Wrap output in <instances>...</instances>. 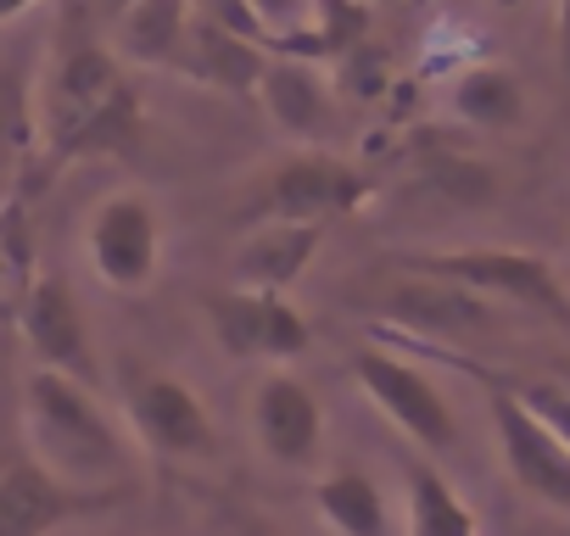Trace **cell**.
Returning a JSON list of instances; mask_svg holds the SVG:
<instances>
[{
  "label": "cell",
  "mask_w": 570,
  "mask_h": 536,
  "mask_svg": "<svg viewBox=\"0 0 570 536\" xmlns=\"http://www.w3.org/2000/svg\"><path fill=\"white\" fill-rule=\"evenodd\" d=\"M35 118H40V157L29 173L35 185H51L62 168L85 157H124L140 146L146 101L129 85V68L112 57L107 34H96L79 12L62 23L51 68L35 85Z\"/></svg>",
  "instance_id": "obj_1"
},
{
  "label": "cell",
  "mask_w": 570,
  "mask_h": 536,
  "mask_svg": "<svg viewBox=\"0 0 570 536\" xmlns=\"http://www.w3.org/2000/svg\"><path fill=\"white\" fill-rule=\"evenodd\" d=\"M23 430L29 458L73 486H135V453L90 380L29 364L23 375Z\"/></svg>",
  "instance_id": "obj_2"
},
{
  "label": "cell",
  "mask_w": 570,
  "mask_h": 536,
  "mask_svg": "<svg viewBox=\"0 0 570 536\" xmlns=\"http://www.w3.org/2000/svg\"><path fill=\"white\" fill-rule=\"evenodd\" d=\"M375 196V179L336 157V151H292L268 162L263 173H252V185L240 190L235 201V224H268V218H285V224H336V218H353L364 201Z\"/></svg>",
  "instance_id": "obj_3"
},
{
  "label": "cell",
  "mask_w": 570,
  "mask_h": 536,
  "mask_svg": "<svg viewBox=\"0 0 570 536\" xmlns=\"http://www.w3.org/2000/svg\"><path fill=\"white\" fill-rule=\"evenodd\" d=\"M397 268L448 280V286H464V291H475L487 302H503V308H520V314H537V319L570 330V291L559 286L553 262L537 257V251L453 246V251H409V257H397Z\"/></svg>",
  "instance_id": "obj_4"
},
{
  "label": "cell",
  "mask_w": 570,
  "mask_h": 536,
  "mask_svg": "<svg viewBox=\"0 0 570 536\" xmlns=\"http://www.w3.org/2000/svg\"><path fill=\"white\" fill-rule=\"evenodd\" d=\"M124 414L146 453L174 458V464H213L218 458V425L202 403V391L168 369L129 364L124 369Z\"/></svg>",
  "instance_id": "obj_5"
},
{
  "label": "cell",
  "mask_w": 570,
  "mask_h": 536,
  "mask_svg": "<svg viewBox=\"0 0 570 536\" xmlns=\"http://www.w3.org/2000/svg\"><path fill=\"white\" fill-rule=\"evenodd\" d=\"M353 380L364 386V397L375 403V414L392 430H403L420 453L459 447V414H453L448 391L420 364H409L403 353H392V347H358L353 353Z\"/></svg>",
  "instance_id": "obj_6"
},
{
  "label": "cell",
  "mask_w": 570,
  "mask_h": 536,
  "mask_svg": "<svg viewBox=\"0 0 570 536\" xmlns=\"http://www.w3.org/2000/svg\"><path fill=\"white\" fill-rule=\"evenodd\" d=\"M470 375L487 386V414H492V436H498L509 480L531 503H542L553 514H570V447L520 403L514 386H503V380H492L481 369H470Z\"/></svg>",
  "instance_id": "obj_7"
},
{
  "label": "cell",
  "mask_w": 570,
  "mask_h": 536,
  "mask_svg": "<svg viewBox=\"0 0 570 536\" xmlns=\"http://www.w3.org/2000/svg\"><path fill=\"white\" fill-rule=\"evenodd\" d=\"M85 251L107 291H124V297L151 291L157 268H163V218H157L151 196L146 190L101 196L85 224Z\"/></svg>",
  "instance_id": "obj_8"
},
{
  "label": "cell",
  "mask_w": 570,
  "mask_h": 536,
  "mask_svg": "<svg viewBox=\"0 0 570 536\" xmlns=\"http://www.w3.org/2000/svg\"><path fill=\"white\" fill-rule=\"evenodd\" d=\"M202 319H207L213 347L235 364H292L314 341L308 319L279 291H252V286L213 291L202 302Z\"/></svg>",
  "instance_id": "obj_9"
},
{
  "label": "cell",
  "mask_w": 570,
  "mask_h": 536,
  "mask_svg": "<svg viewBox=\"0 0 570 536\" xmlns=\"http://www.w3.org/2000/svg\"><path fill=\"white\" fill-rule=\"evenodd\" d=\"M129 497L135 486H73L40 458H18L12 469H0V536H57L62 525L112 514Z\"/></svg>",
  "instance_id": "obj_10"
},
{
  "label": "cell",
  "mask_w": 570,
  "mask_h": 536,
  "mask_svg": "<svg viewBox=\"0 0 570 536\" xmlns=\"http://www.w3.org/2000/svg\"><path fill=\"white\" fill-rule=\"evenodd\" d=\"M12 319H18L23 347L40 369H57V375H73V380H90V386L101 380L90 319H85V308H79V297L62 275H29Z\"/></svg>",
  "instance_id": "obj_11"
},
{
  "label": "cell",
  "mask_w": 570,
  "mask_h": 536,
  "mask_svg": "<svg viewBox=\"0 0 570 536\" xmlns=\"http://www.w3.org/2000/svg\"><path fill=\"white\" fill-rule=\"evenodd\" d=\"M252 441L279 469H314L320 453H325V403H320V391L292 369H268L252 386Z\"/></svg>",
  "instance_id": "obj_12"
},
{
  "label": "cell",
  "mask_w": 570,
  "mask_h": 536,
  "mask_svg": "<svg viewBox=\"0 0 570 536\" xmlns=\"http://www.w3.org/2000/svg\"><path fill=\"white\" fill-rule=\"evenodd\" d=\"M257 101L279 135L303 140L308 151H331V140L342 135V101L308 57H268Z\"/></svg>",
  "instance_id": "obj_13"
},
{
  "label": "cell",
  "mask_w": 570,
  "mask_h": 536,
  "mask_svg": "<svg viewBox=\"0 0 570 536\" xmlns=\"http://www.w3.org/2000/svg\"><path fill=\"white\" fill-rule=\"evenodd\" d=\"M498 302L464 291V286H448V280H431V275H409L403 268V280L381 297V314L403 330H420L431 341H459V336H481L498 325L492 314Z\"/></svg>",
  "instance_id": "obj_14"
},
{
  "label": "cell",
  "mask_w": 570,
  "mask_h": 536,
  "mask_svg": "<svg viewBox=\"0 0 570 536\" xmlns=\"http://www.w3.org/2000/svg\"><path fill=\"white\" fill-rule=\"evenodd\" d=\"M325 224H285V218H268V224H246L235 251H229V268H235V286H252V291H292L314 257L325 251Z\"/></svg>",
  "instance_id": "obj_15"
},
{
  "label": "cell",
  "mask_w": 570,
  "mask_h": 536,
  "mask_svg": "<svg viewBox=\"0 0 570 536\" xmlns=\"http://www.w3.org/2000/svg\"><path fill=\"white\" fill-rule=\"evenodd\" d=\"M190 23H196V0H135L118 18H107V46L124 68L179 73Z\"/></svg>",
  "instance_id": "obj_16"
},
{
  "label": "cell",
  "mask_w": 570,
  "mask_h": 536,
  "mask_svg": "<svg viewBox=\"0 0 570 536\" xmlns=\"http://www.w3.org/2000/svg\"><path fill=\"white\" fill-rule=\"evenodd\" d=\"M263 68H268V51L235 29H224L218 18H207L196 7V23H190V40H185V57H179V73L196 79V85H213L235 101H257V85H263Z\"/></svg>",
  "instance_id": "obj_17"
},
{
  "label": "cell",
  "mask_w": 570,
  "mask_h": 536,
  "mask_svg": "<svg viewBox=\"0 0 570 536\" xmlns=\"http://www.w3.org/2000/svg\"><path fill=\"white\" fill-rule=\"evenodd\" d=\"M40 157V118H35V79L0 62V201H23V179Z\"/></svg>",
  "instance_id": "obj_18"
},
{
  "label": "cell",
  "mask_w": 570,
  "mask_h": 536,
  "mask_svg": "<svg viewBox=\"0 0 570 536\" xmlns=\"http://www.w3.org/2000/svg\"><path fill=\"white\" fill-rule=\"evenodd\" d=\"M403 497H409V536H481L475 508L425 453L403 464Z\"/></svg>",
  "instance_id": "obj_19"
},
{
  "label": "cell",
  "mask_w": 570,
  "mask_h": 536,
  "mask_svg": "<svg viewBox=\"0 0 570 536\" xmlns=\"http://www.w3.org/2000/svg\"><path fill=\"white\" fill-rule=\"evenodd\" d=\"M314 508L336 536H392V508L375 475L364 469H331L314 480Z\"/></svg>",
  "instance_id": "obj_20"
},
{
  "label": "cell",
  "mask_w": 570,
  "mask_h": 536,
  "mask_svg": "<svg viewBox=\"0 0 570 536\" xmlns=\"http://www.w3.org/2000/svg\"><path fill=\"white\" fill-rule=\"evenodd\" d=\"M453 118L470 123V129H487V135H503L525 118V85L498 68V62H481V68H464L453 79Z\"/></svg>",
  "instance_id": "obj_21"
},
{
  "label": "cell",
  "mask_w": 570,
  "mask_h": 536,
  "mask_svg": "<svg viewBox=\"0 0 570 536\" xmlns=\"http://www.w3.org/2000/svg\"><path fill=\"white\" fill-rule=\"evenodd\" d=\"M514 391H520V403L570 447V386H564V380H520Z\"/></svg>",
  "instance_id": "obj_22"
},
{
  "label": "cell",
  "mask_w": 570,
  "mask_h": 536,
  "mask_svg": "<svg viewBox=\"0 0 570 536\" xmlns=\"http://www.w3.org/2000/svg\"><path fill=\"white\" fill-rule=\"evenodd\" d=\"M257 12V23L268 29V51H279L285 40H297L314 23V0H246Z\"/></svg>",
  "instance_id": "obj_23"
},
{
  "label": "cell",
  "mask_w": 570,
  "mask_h": 536,
  "mask_svg": "<svg viewBox=\"0 0 570 536\" xmlns=\"http://www.w3.org/2000/svg\"><path fill=\"white\" fill-rule=\"evenodd\" d=\"M553 40H559V73L570 85V0H553Z\"/></svg>",
  "instance_id": "obj_24"
},
{
  "label": "cell",
  "mask_w": 570,
  "mask_h": 536,
  "mask_svg": "<svg viewBox=\"0 0 570 536\" xmlns=\"http://www.w3.org/2000/svg\"><path fill=\"white\" fill-rule=\"evenodd\" d=\"M40 0H0V23H18L23 12H35Z\"/></svg>",
  "instance_id": "obj_25"
},
{
  "label": "cell",
  "mask_w": 570,
  "mask_h": 536,
  "mask_svg": "<svg viewBox=\"0 0 570 536\" xmlns=\"http://www.w3.org/2000/svg\"><path fill=\"white\" fill-rule=\"evenodd\" d=\"M124 7H135V0H96V12H101V18H118Z\"/></svg>",
  "instance_id": "obj_26"
},
{
  "label": "cell",
  "mask_w": 570,
  "mask_h": 536,
  "mask_svg": "<svg viewBox=\"0 0 570 536\" xmlns=\"http://www.w3.org/2000/svg\"><path fill=\"white\" fill-rule=\"evenodd\" d=\"M240 536H285V530H274V525H246Z\"/></svg>",
  "instance_id": "obj_27"
},
{
  "label": "cell",
  "mask_w": 570,
  "mask_h": 536,
  "mask_svg": "<svg viewBox=\"0 0 570 536\" xmlns=\"http://www.w3.org/2000/svg\"><path fill=\"white\" fill-rule=\"evenodd\" d=\"M492 7H503V12H514V7H525V0H492Z\"/></svg>",
  "instance_id": "obj_28"
},
{
  "label": "cell",
  "mask_w": 570,
  "mask_h": 536,
  "mask_svg": "<svg viewBox=\"0 0 570 536\" xmlns=\"http://www.w3.org/2000/svg\"><path fill=\"white\" fill-rule=\"evenodd\" d=\"M559 380H564V386H570V364H564V369H559Z\"/></svg>",
  "instance_id": "obj_29"
},
{
  "label": "cell",
  "mask_w": 570,
  "mask_h": 536,
  "mask_svg": "<svg viewBox=\"0 0 570 536\" xmlns=\"http://www.w3.org/2000/svg\"><path fill=\"white\" fill-rule=\"evenodd\" d=\"M7 314H12V308H7V297H0V319H7Z\"/></svg>",
  "instance_id": "obj_30"
},
{
  "label": "cell",
  "mask_w": 570,
  "mask_h": 536,
  "mask_svg": "<svg viewBox=\"0 0 570 536\" xmlns=\"http://www.w3.org/2000/svg\"><path fill=\"white\" fill-rule=\"evenodd\" d=\"M375 7H392V0H375Z\"/></svg>",
  "instance_id": "obj_31"
}]
</instances>
